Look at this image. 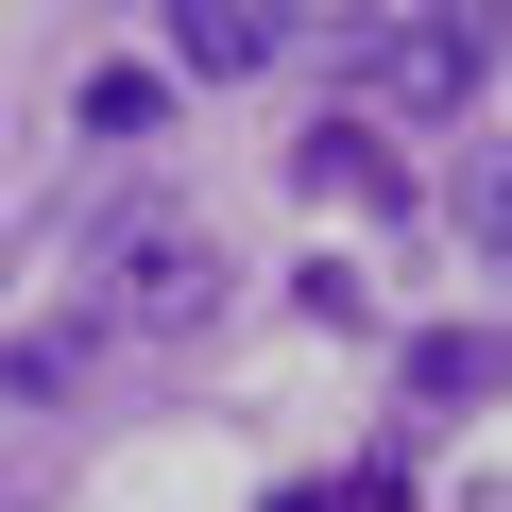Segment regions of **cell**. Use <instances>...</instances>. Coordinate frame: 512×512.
I'll list each match as a JSON object with an SVG mask.
<instances>
[{"label":"cell","mask_w":512,"mask_h":512,"mask_svg":"<svg viewBox=\"0 0 512 512\" xmlns=\"http://www.w3.org/2000/svg\"><path fill=\"white\" fill-rule=\"evenodd\" d=\"M478 52H495L478 18H393V35H376V69H393L410 103H478Z\"/></svg>","instance_id":"cell-2"},{"label":"cell","mask_w":512,"mask_h":512,"mask_svg":"<svg viewBox=\"0 0 512 512\" xmlns=\"http://www.w3.org/2000/svg\"><path fill=\"white\" fill-rule=\"evenodd\" d=\"M0 512H18V478H0Z\"/></svg>","instance_id":"cell-6"},{"label":"cell","mask_w":512,"mask_h":512,"mask_svg":"<svg viewBox=\"0 0 512 512\" xmlns=\"http://www.w3.org/2000/svg\"><path fill=\"white\" fill-rule=\"evenodd\" d=\"M86 376V325H18V342H0V393H69Z\"/></svg>","instance_id":"cell-5"},{"label":"cell","mask_w":512,"mask_h":512,"mask_svg":"<svg viewBox=\"0 0 512 512\" xmlns=\"http://www.w3.org/2000/svg\"><path fill=\"white\" fill-rule=\"evenodd\" d=\"M205 308H222V239H205V222H171V205H103V325L188 342Z\"/></svg>","instance_id":"cell-1"},{"label":"cell","mask_w":512,"mask_h":512,"mask_svg":"<svg viewBox=\"0 0 512 512\" xmlns=\"http://www.w3.org/2000/svg\"><path fill=\"white\" fill-rule=\"evenodd\" d=\"M291 188H342V205H410V188H393V154H376L359 120H308V137H291Z\"/></svg>","instance_id":"cell-4"},{"label":"cell","mask_w":512,"mask_h":512,"mask_svg":"<svg viewBox=\"0 0 512 512\" xmlns=\"http://www.w3.org/2000/svg\"><path fill=\"white\" fill-rule=\"evenodd\" d=\"M171 52H188L205 86H239V69H274V52H291V18H274V0H188Z\"/></svg>","instance_id":"cell-3"}]
</instances>
